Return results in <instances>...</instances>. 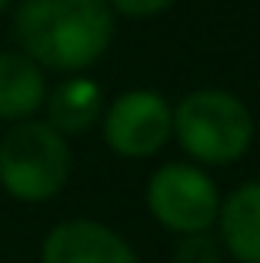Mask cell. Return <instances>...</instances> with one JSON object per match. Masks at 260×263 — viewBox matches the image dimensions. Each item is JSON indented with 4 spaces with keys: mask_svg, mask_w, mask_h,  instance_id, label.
I'll return each mask as SVG.
<instances>
[{
    "mask_svg": "<svg viewBox=\"0 0 260 263\" xmlns=\"http://www.w3.org/2000/svg\"><path fill=\"white\" fill-rule=\"evenodd\" d=\"M47 100V84L40 64L27 53H0V117L27 120Z\"/></svg>",
    "mask_w": 260,
    "mask_h": 263,
    "instance_id": "8",
    "label": "cell"
},
{
    "mask_svg": "<svg viewBox=\"0 0 260 263\" xmlns=\"http://www.w3.org/2000/svg\"><path fill=\"white\" fill-rule=\"evenodd\" d=\"M174 263H220V240L207 230L183 233L174 247Z\"/></svg>",
    "mask_w": 260,
    "mask_h": 263,
    "instance_id": "10",
    "label": "cell"
},
{
    "mask_svg": "<svg viewBox=\"0 0 260 263\" xmlns=\"http://www.w3.org/2000/svg\"><path fill=\"white\" fill-rule=\"evenodd\" d=\"M174 137V110L157 90H127L104 114V140L114 154L143 160Z\"/></svg>",
    "mask_w": 260,
    "mask_h": 263,
    "instance_id": "5",
    "label": "cell"
},
{
    "mask_svg": "<svg viewBox=\"0 0 260 263\" xmlns=\"http://www.w3.org/2000/svg\"><path fill=\"white\" fill-rule=\"evenodd\" d=\"M24 53L50 70H84L97 64L114 40L107 0H24L13 17Z\"/></svg>",
    "mask_w": 260,
    "mask_h": 263,
    "instance_id": "1",
    "label": "cell"
},
{
    "mask_svg": "<svg viewBox=\"0 0 260 263\" xmlns=\"http://www.w3.org/2000/svg\"><path fill=\"white\" fill-rule=\"evenodd\" d=\"M114 13H124V17H157L163 13L174 0H107Z\"/></svg>",
    "mask_w": 260,
    "mask_h": 263,
    "instance_id": "11",
    "label": "cell"
},
{
    "mask_svg": "<svg viewBox=\"0 0 260 263\" xmlns=\"http://www.w3.org/2000/svg\"><path fill=\"white\" fill-rule=\"evenodd\" d=\"M70 177V147L64 134L40 120H20L0 140V183L17 200H50Z\"/></svg>",
    "mask_w": 260,
    "mask_h": 263,
    "instance_id": "3",
    "label": "cell"
},
{
    "mask_svg": "<svg viewBox=\"0 0 260 263\" xmlns=\"http://www.w3.org/2000/svg\"><path fill=\"white\" fill-rule=\"evenodd\" d=\"M147 206L160 227L174 233H200L217 223L220 193L194 163H167L147 183Z\"/></svg>",
    "mask_w": 260,
    "mask_h": 263,
    "instance_id": "4",
    "label": "cell"
},
{
    "mask_svg": "<svg viewBox=\"0 0 260 263\" xmlns=\"http://www.w3.org/2000/svg\"><path fill=\"white\" fill-rule=\"evenodd\" d=\"M7 7H10V0H0V13H4V10H7Z\"/></svg>",
    "mask_w": 260,
    "mask_h": 263,
    "instance_id": "12",
    "label": "cell"
},
{
    "mask_svg": "<svg viewBox=\"0 0 260 263\" xmlns=\"http://www.w3.org/2000/svg\"><path fill=\"white\" fill-rule=\"evenodd\" d=\"M220 247L237 263H260V180L237 186L217 210Z\"/></svg>",
    "mask_w": 260,
    "mask_h": 263,
    "instance_id": "7",
    "label": "cell"
},
{
    "mask_svg": "<svg viewBox=\"0 0 260 263\" xmlns=\"http://www.w3.org/2000/svg\"><path fill=\"white\" fill-rule=\"evenodd\" d=\"M100 110H104V93L87 77L67 80L47 97V117H50L47 123L57 134H84L87 127H94Z\"/></svg>",
    "mask_w": 260,
    "mask_h": 263,
    "instance_id": "9",
    "label": "cell"
},
{
    "mask_svg": "<svg viewBox=\"0 0 260 263\" xmlns=\"http://www.w3.org/2000/svg\"><path fill=\"white\" fill-rule=\"evenodd\" d=\"M174 134L197 163L227 167L254 143V114L230 90H194L174 110Z\"/></svg>",
    "mask_w": 260,
    "mask_h": 263,
    "instance_id": "2",
    "label": "cell"
},
{
    "mask_svg": "<svg viewBox=\"0 0 260 263\" xmlns=\"http://www.w3.org/2000/svg\"><path fill=\"white\" fill-rule=\"evenodd\" d=\"M44 263H137V257L110 227L94 220H67L47 233Z\"/></svg>",
    "mask_w": 260,
    "mask_h": 263,
    "instance_id": "6",
    "label": "cell"
}]
</instances>
